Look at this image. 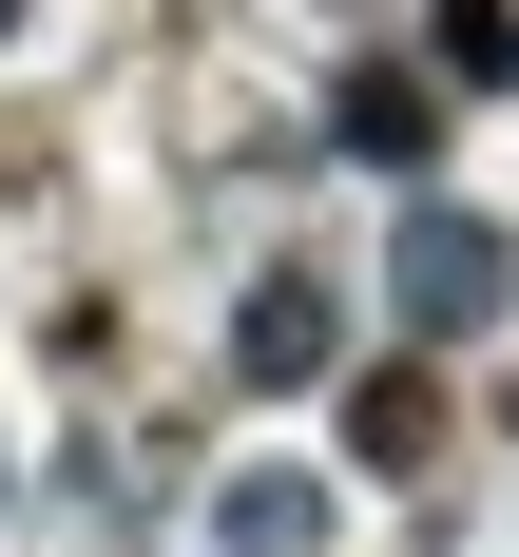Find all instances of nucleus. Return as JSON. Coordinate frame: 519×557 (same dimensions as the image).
<instances>
[{"label": "nucleus", "mask_w": 519, "mask_h": 557, "mask_svg": "<svg viewBox=\"0 0 519 557\" xmlns=\"http://www.w3.org/2000/svg\"><path fill=\"white\" fill-rule=\"evenodd\" d=\"M328 385H346V288L308 250H270L231 288V404H328Z\"/></svg>", "instance_id": "2"}, {"label": "nucleus", "mask_w": 519, "mask_h": 557, "mask_svg": "<svg viewBox=\"0 0 519 557\" xmlns=\"http://www.w3.org/2000/svg\"><path fill=\"white\" fill-rule=\"evenodd\" d=\"M328 154H346V173H404V193H423V154H443V77H423V58H366V77L328 97Z\"/></svg>", "instance_id": "5"}, {"label": "nucleus", "mask_w": 519, "mask_h": 557, "mask_svg": "<svg viewBox=\"0 0 519 557\" xmlns=\"http://www.w3.org/2000/svg\"><path fill=\"white\" fill-rule=\"evenodd\" d=\"M385 327H404V366L519 327V212H481V193H404V212H385Z\"/></svg>", "instance_id": "1"}, {"label": "nucleus", "mask_w": 519, "mask_h": 557, "mask_svg": "<svg viewBox=\"0 0 519 557\" xmlns=\"http://www.w3.org/2000/svg\"><path fill=\"white\" fill-rule=\"evenodd\" d=\"M328 443L366 461V481H423V461H443V366H404V346L346 366V385H328Z\"/></svg>", "instance_id": "4"}, {"label": "nucleus", "mask_w": 519, "mask_h": 557, "mask_svg": "<svg viewBox=\"0 0 519 557\" xmlns=\"http://www.w3.org/2000/svg\"><path fill=\"white\" fill-rule=\"evenodd\" d=\"M519 77V0H443V97H501Z\"/></svg>", "instance_id": "6"}, {"label": "nucleus", "mask_w": 519, "mask_h": 557, "mask_svg": "<svg viewBox=\"0 0 519 557\" xmlns=\"http://www.w3.org/2000/svg\"><path fill=\"white\" fill-rule=\"evenodd\" d=\"M501 97H519V77H501Z\"/></svg>", "instance_id": "8"}, {"label": "nucleus", "mask_w": 519, "mask_h": 557, "mask_svg": "<svg viewBox=\"0 0 519 557\" xmlns=\"http://www.w3.org/2000/svg\"><path fill=\"white\" fill-rule=\"evenodd\" d=\"M212 557H346V481H328V461H231V481H212Z\"/></svg>", "instance_id": "3"}, {"label": "nucleus", "mask_w": 519, "mask_h": 557, "mask_svg": "<svg viewBox=\"0 0 519 557\" xmlns=\"http://www.w3.org/2000/svg\"><path fill=\"white\" fill-rule=\"evenodd\" d=\"M0 20H20V0H0Z\"/></svg>", "instance_id": "7"}]
</instances>
